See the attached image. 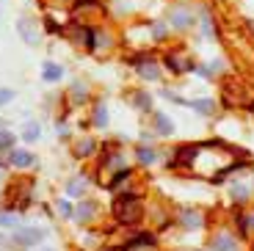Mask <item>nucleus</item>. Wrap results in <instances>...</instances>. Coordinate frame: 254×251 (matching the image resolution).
I'll return each instance as SVG.
<instances>
[{
  "label": "nucleus",
  "mask_w": 254,
  "mask_h": 251,
  "mask_svg": "<svg viewBox=\"0 0 254 251\" xmlns=\"http://www.w3.org/2000/svg\"><path fill=\"white\" fill-rule=\"evenodd\" d=\"M252 226H254V215H252V218H246V221H243V229H246V232L252 229Z\"/></svg>",
  "instance_id": "23"
},
{
  "label": "nucleus",
  "mask_w": 254,
  "mask_h": 251,
  "mask_svg": "<svg viewBox=\"0 0 254 251\" xmlns=\"http://www.w3.org/2000/svg\"><path fill=\"white\" fill-rule=\"evenodd\" d=\"M183 224L185 226H199V224H202V218H199L196 213H190V210H188V213H183Z\"/></svg>",
  "instance_id": "15"
},
{
  "label": "nucleus",
  "mask_w": 254,
  "mask_h": 251,
  "mask_svg": "<svg viewBox=\"0 0 254 251\" xmlns=\"http://www.w3.org/2000/svg\"><path fill=\"white\" fill-rule=\"evenodd\" d=\"M138 163H144V166L155 163V152L146 149V146H141V149H138Z\"/></svg>",
  "instance_id": "13"
},
{
  "label": "nucleus",
  "mask_w": 254,
  "mask_h": 251,
  "mask_svg": "<svg viewBox=\"0 0 254 251\" xmlns=\"http://www.w3.org/2000/svg\"><path fill=\"white\" fill-rule=\"evenodd\" d=\"M135 105L144 108V111H149V105H152V102H149V97H146V94H135Z\"/></svg>",
  "instance_id": "20"
},
{
  "label": "nucleus",
  "mask_w": 254,
  "mask_h": 251,
  "mask_svg": "<svg viewBox=\"0 0 254 251\" xmlns=\"http://www.w3.org/2000/svg\"><path fill=\"white\" fill-rule=\"evenodd\" d=\"M91 152H94V141H80V146H75L77 157H89Z\"/></svg>",
  "instance_id": "12"
},
{
  "label": "nucleus",
  "mask_w": 254,
  "mask_h": 251,
  "mask_svg": "<svg viewBox=\"0 0 254 251\" xmlns=\"http://www.w3.org/2000/svg\"><path fill=\"white\" fill-rule=\"evenodd\" d=\"M133 63L138 66V72L146 77V80H158V77H160V69H158V63H155L152 58H144V61H141V58H135Z\"/></svg>",
  "instance_id": "3"
},
{
  "label": "nucleus",
  "mask_w": 254,
  "mask_h": 251,
  "mask_svg": "<svg viewBox=\"0 0 254 251\" xmlns=\"http://www.w3.org/2000/svg\"><path fill=\"white\" fill-rule=\"evenodd\" d=\"M102 251H114V249H102Z\"/></svg>",
  "instance_id": "25"
},
{
  "label": "nucleus",
  "mask_w": 254,
  "mask_h": 251,
  "mask_svg": "<svg viewBox=\"0 0 254 251\" xmlns=\"http://www.w3.org/2000/svg\"><path fill=\"white\" fill-rule=\"evenodd\" d=\"M80 193H83V182H69L66 196H80Z\"/></svg>",
  "instance_id": "19"
},
{
  "label": "nucleus",
  "mask_w": 254,
  "mask_h": 251,
  "mask_svg": "<svg viewBox=\"0 0 254 251\" xmlns=\"http://www.w3.org/2000/svg\"><path fill=\"white\" fill-rule=\"evenodd\" d=\"M114 215H116V221H119V224H125V226L138 224L141 215H144V204H141L138 196L125 193V196H119V199L114 201Z\"/></svg>",
  "instance_id": "1"
},
{
  "label": "nucleus",
  "mask_w": 254,
  "mask_h": 251,
  "mask_svg": "<svg viewBox=\"0 0 254 251\" xmlns=\"http://www.w3.org/2000/svg\"><path fill=\"white\" fill-rule=\"evenodd\" d=\"M94 125H97V127H105V125H108V108H105V105H97V111H94Z\"/></svg>",
  "instance_id": "11"
},
{
  "label": "nucleus",
  "mask_w": 254,
  "mask_h": 251,
  "mask_svg": "<svg viewBox=\"0 0 254 251\" xmlns=\"http://www.w3.org/2000/svg\"><path fill=\"white\" fill-rule=\"evenodd\" d=\"M36 160H33L31 152H22V149H11L8 152V166H17V169H28V166H33Z\"/></svg>",
  "instance_id": "4"
},
{
  "label": "nucleus",
  "mask_w": 254,
  "mask_h": 251,
  "mask_svg": "<svg viewBox=\"0 0 254 251\" xmlns=\"http://www.w3.org/2000/svg\"><path fill=\"white\" fill-rule=\"evenodd\" d=\"M91 218H94V204L91 201L77 204V221H91Z\"/></svg>",
  "instance_id": "7"
},
{
  "label": "nucleus",
  "mask_w": 254,
  "mask_h": 251,
  "mask_svg": "<svg viewBox=\"0 0 254 251\" xmlns=\"http://www.w3.org/2000/svg\"><path fill=\"white\" fill-rule=\"evenodd\" d=\"M14 141H17V138H14V132L11 130H0V152H11V144H14Z\"/></svg>",
  "instance_id": "9"
},
{
  "label": "nucleus",
  "mask_w": 254,
  "mask_h": 251,
  "mask_svg": "<svg viewBox=\"0 0 254 251\" xmlns=\"http://www.w3.org/2000/svg\"><path fill=\"white\" fill-rule=\"evenodd\" d=\"M19 33H22V42L25 44H36L39 42V28L33 25L31 19H19Z\"/></svg>",
  "instance_id": "5"
},
{
  "label": "nucleus",
  "mask_w": 254,
  "mask_h": 251,
  "mask_svg": "<svg viewBox=\"0 0 254 251\" xmlns=\"http://www.w3.org/2000/svg\"><path fill=\"white\" fill-rule=\"evenodd\" d=\"M58 213H61L64 218H69V215H72V210H69V204H66V201H58Z\"/></svg>",
  "instance_id": "22"
},
{
  "label": "nucleus",
  "mask_w": 254,
  "mask_h": 251,
  "mask_svg": "<svg viewBox=\"0 0 254 251\" xmlns=\"http://www.w3.org/2000/svg\"><path fill=\"white\" fill-rule=\"evenodd\" d=\"M39 135H42V127L36 125V122H28L25 125V132H22V138L28 141V144H31V141H36Z\"/></svg>",
  "instance_id": "8"
},
{
  "label": "nucleus",
  "mask_w": 254,
  "mask_h": 251,
  "mask_svg": "<svg viewBox=\"0 0 254 251\" xmlns=\"http://www.w3.org/2000/svg\"><path fill=\"white\" fill-rule=\"evenodd\" d=\"M172 19H174V25H180V28L190 25V17H188V14H183V11H174Z\"/></svg>",
  "instance_id": "16"
},
{
  "label": "nucleus",
  "mask_w": 254,
  "mask_h": 251,
  "mask_svg": "<svg viewBox=\"0 0 254 251\" xmlns=\"http://www.w3.org/2000/svg\"><path fill=\"white\" fill-rule=\"evenodd\" d=\"M11 100H14V91H11V88H0V108L8 105Z\"/></svg>",
  "instance_id": "18"
},
{
  "label": "nucleus",
  "mask_w": 254,
  "mask_h": 251,
  "mask_svg": "<svg viewBox=\"0 0 254 251\" xmlns=\"http://www.w3.org/2000/svg\"><path fill=\"white\" fill-rule=\"evenodd\" d=\"M61 75H64V69L58 66V63H53V61H47V63H45V69H42V77H45L47 83L61 80Z\"/></svg>",
  "instance_id": "6"
},
{
  "label": "nucleus",
  "mask_w": 254,
  "mask_h": 251,
  "mask_svg": "<svg viewBox=\"0 0 254 251\" xmlns=\"http://www.w3.org/2000/svg\"><path fill=\"white\" fill-rule=\"evenodd\" d=\"M42 240H45L42 229H17L14 232V243H19V246H36Z\"/></svg>",
  "instance_id": "2"
},
{
  "label": "nucleus",
  "mask_w": 254,
  "mask_h": 251,
  "mask_svg": "<svg viewBox=\"0 0 254 251\" xmlns=\"http://www.w3.org/2000/svg\"><path fill=\"white\" fill-rule=\"evenodd\" d=\"M190 105L196 108V111H202V113H210V111H213V102H210V100H196V102H190Z\"/></svg>",
  "instance_id": "17"
},
{
  "label": "nucleus",
  "mask_w": 254,
  "mask_h": 251,
  "mask_svg": "<svg viewBox=\"0 0 254 251\" xmlns=\"http://www.w3.org/2000/svg\"><path fill=\"white\" fill-rule=\"evenodd\" d=\"M155 122H158V132H160V135H169V132L174 130V127H172V122L166 119V116H158Z\"/></svg>",
  "instance_id": "14"
},
{
  "label": "nucleus",
  "mask_w": 254,
  "mask_h": 251,
  "mask_svg": "<svg viewBox=\"0 0 254 251\" xmlns=\"http://www.w3.org/2000/svg\"><path fill=\"white\" fill-rule=\"evenodd\" d=\"M0 224H3V226H14V224H17V215H8V213H0Z\"/></svg>",
  "instance_id": "21"
},
{
  "label": "nucleus",
  "mask_w": 254,
  "mask_h": 251,
  "mask_svg": "<svg viewBox=\"0 0 254 251\" xmlns=\"http://www.w3.org/2000/svg\"><path fill=\"white\" fill-rule=\"evenodd\" d=\"M169 66H172L174 72H185V69H190V63L185 61V58H180V56H169Z\"/></svg>",
  "instance_id": "10"
},
{
  "label": "nucleus",
  "mask_w": 254,
  "mask_h": 251,
  "mask_svg": "<svg viewBox=\"0 0 254 251\" xmlns=\"http://www.w3.org/2000/svg\"><path fill=\"white\" fill-rule=\"evenodd\" d=\"M39 251H56V249H39Z\"/></svg>",
  "instance_id": "24"
}]
</instances>
